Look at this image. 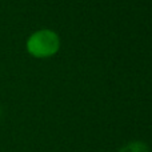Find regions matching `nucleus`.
Segmentation results:
<instances>
[{
    "instance_id": "nucleus-1",
    "label": "nucleus",
    "mask_w": 152,
    "mask_h": 152,
    "mask_svg": "<svg viewBox=\"0 0 152 152\" xmlns=\"http://www.w3.org/2000/svg\"><path fill=\"white\" fill-rule=\"evenodd\" d=\"M27 52L37 59H45L56 55L60 48L59 35L52 29H39L27 39Z\"/></svg>"
},
{
    "instance_id": "nucleus-2",
    "label": "nucleus",
    "mask_w": 152,
    "mask_h": 152,
    "mask_svg": "<svg viewBox=\"0 0 152 152\" xmlns=\"http://www.w3.org/2000/svg\"><path fill=\"white\" fill-rule=\"evenodd\" d=\"M119 152H150V148L143 142H131L120 148Z\"/></svg>"
},
{
    "instance_id": "nucleus-3",
    "label": "nucleus",
    "mask_w": 152,
    "mask_h": 152,
    "mask_svg": "<svg viewBox=\"0 0 152 152\" xmlns=\"http://www.w3.org/2000/svg\"><path fill=\"white\" fill-rule=\"evenodd\" d=\"M0 115H1V107H0Z\"/></svg>"
}]
</instances>
